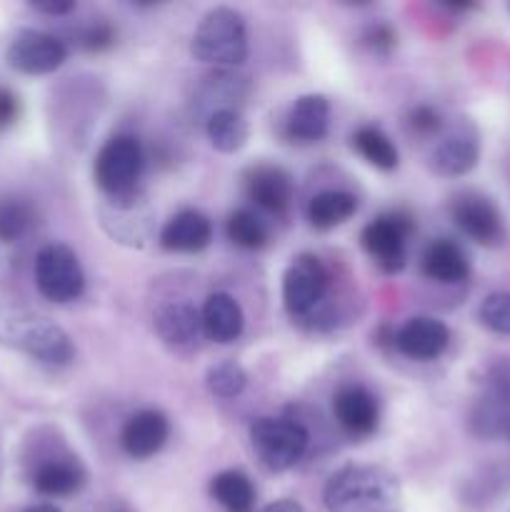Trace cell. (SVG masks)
<instances>
[{
	"mask_svg": "<svg viewBox=\"0 0 510 512\" xmlns=\"http://www.w3.org/2000/svg\"><path fill=\"white\" fill-rule=\"evenodd\" d=\"M100 225L115 243H123L128 248H143L153 235V210L138 190H130L125 195H110L100 205Z\"/></svg>",
	"mask_w": 510,
	"mask_h": 512,
	"instance_id": "ba28073f",
	"label": "cell"
},
{
	"mask_svg": "<svg viewBox=\"0 0 510 512\" xmlns=\"http://www.w3.org/2000/svg\"><path fill=\"white\" fill-rule=\"evenodd\" d=\"M423 273L438 283H460L470 275V260L453 240H433L423 255Z\"/></svg>",
	"mask_w": 510,
	"mask_h": 512,
	"instance_id": "603a6c76",
	"label": "cell"
},
{
	"mask_svg": "<svg viewBox=\"0 0 510 512\" xmlns=\"http://www.w3.org/2000/svg\"><path fill=\"white\" fill-rule=\"evenodd\" d=\"M353 145L373 168L378 170H393L398 168V148L393 140L375 125H363L353 133Z\"/></svg>",
	"mask_w": 510,
	"mask_h": 512,
	"instance_id": "83f0119b",
	"label": "cell"
},
{
	"mask_svg": "<svg viewBox=\"0 0 510 512\" xmlns=\"http://www.w3.org/2000/svg\"><path fill=\"white\" fill-rule=\"evenodd\" d=\"M328 512H400V483L378 465H345L323 490Z\"/></svg>",
	"mask_w": 510,
	"mask_h": 512,
	"instance_id": "6da1fadb",
	"label": "cell"
},
{
	"mask_svg": "<svg viewBox=\"0 0 510 512\" xmlns=\"http://www.w3.org/2000/svg\"><path fill=\"white\" fill-rule=\"evenodd\" d=\"M85 485V470L75 458H48L33 473V488L48 498H65Z\"/></svg>",
	"mask_w": 510,
	"mask_h": 512,
	"instance_id": "ffe728a7",
	"label": "cell"
},
{
	"mask_svg": "<svg viewBox=\"0 0 510 512\" xmlns=\"http://www.w3.org/2000/svg\"><path fill=\"white\" fill-rule=\"evenodd\" d=\"M448 343L450 330L445 328V323L435 318H425V315L410 318L403 328L395 330V348L408 355L410 360H420V363L440 358Z\"/></svg>",
	"mask_w": 510,
	"mask_h": 512,
	"instance_id": "7c38bea8",
	"label": "cell"
},
{
	"mask_svg": "<svg viewBox=\"0 0 510 512\" xmlns=\"http://www.w3.org/2000/svg\"><path fill=\"white\" fill-rule=\"evenodd\" d=\"M205 385H208L210 395L228 400L243 393L245 385H248V373L235 360H223V363L210 365L208 373H205Z\"/></svg>",
	"mask_w": 510,
	"mask_h": 512,
	"instance_id": "4dcf8cb0",
	"label": "cell"
},
{
	"mask_svg": "<svg viewBox=\"0 0 510 512\" xmlns=\"http://www.w3.org/2000/svg\"><path fill=\"white\" fill-rule=\"evenodd\" d=\"M33 8L45 15H68L75 8V3H70V0H48V3H33Z\"/></svg>",
	"mask_w": 510,
	"mask_h": 512,
	"instance_id": "8d00e7d4",
	"label": "cell"
},
{
	"mask_svg": "<svg viewBox=\"0 0 510 512\" xmlns=\"http://www.w3.org/2000/svg\"><path fill=\"white\" fill-rule=\"evenodd\" d=\"M190 53L215 68H235L248 58V28L238 10L228 5L208 10L195 28Z\"/></svg>",
	"mask_w": 510,
	"mask_h": 512,
	"instance_id": "3957f363",
	"label": "cell"
},
{
	"mask_svg": "<svg viewBox=\"0 0 510 512\" xmlns=\"http://www.w3.org/2000/svg\"><path fill=\"white\" fill-rule=\"evenodd\" d=\"M250 200L268 213H283L293 198V178L278 165H258L245 178Z\"/></svg>",
	"mask_w": 510,
	"mask_h": 512,
	"instance_id": "ac0fdd59",
	"label": "cell"
},
{
	"mask_svg": "<svg viewBox=\"0 0 510 512\" xmlns=\"http://www.w3.org/2000/svg\"><path fill=\"white\" fill-rule=\"evenodd\" d=\"M213 240V225L200 210L185 208L175 213L160 230V245L175 253H198Z\"/></svg>",
	"mask_w": 510,
	"mask_h": 512,
	"instance_id": "e0dca14e",
	"label": "cell"
},
{
	"mask_svg": "<svg viewBox=\"0 0 510 512\" xmlns=\"http://www.w3.org/2000/svg\"><path fill=\"white\" fill-rule=\"evenodd\" d=\"M355 210H358V198L353 193L325 190V193L313 195V200L308 203V220L313 228L330 230L335 225L345 223L348 218H353Z\"/></svg>",
	"mask_w": 510,
	"mask_h": 512,
	"instance_id": "484cf974",
	"label": "cell"
},
{
	"mask_svg": "<svg viewBox=\"0 0 510 512\" xmlns=\"http://www.w3.org/2000/svg\"><path fill=\"white\" fill-rule=\"evenodd\" d=\"M480 143L478 135L465 130L445 138L433 153V170L443 178H458V175L470 173L478 165Z\"/></svg>",
	"mask_w": 510,
	"mask_h": 512,
	"instance_id": "44dd1931",
	"label": "cell"
},
{
	"mask_svg": "<svg viewBox=\"0 0 510 512\" xmlns=\"http://www.w3.org/2000/svg\"><path fill=\"white\" fill-rule=\"evenodd\" d=\"M155 333L168 345H190L203 330L200 313L190 303H165L153 315Z\"/></svg>",
	"mask_w": 510,
	"mask_h": 512,
	"instance_id": "7402d4cb",
	"label": "cell"
},
{
	"mask_svg": "<svg viewBox=\"0 0 510 512\" xmlns=\"http://www.w3.org/2000/svg\"><path fill=\"white\" fill-rule=\"evenodd\" d=\"M0 343L45 365H68L75 358V345L70 335L53 320L28 313V310L0 313Z\"/></svg>",
	"mask_w": 510,
	"mask_h": 512,
	"instance_id": "7a4b0ae2",
	"label": "cell"
},
{
	"mask_svg": "<svg viewBox=\"0 0 510 512\" xmlns=\"http://www.w3.org/2000/svg\"><path fill=\"white\" fill-rule=\"evenodd\" d=\"M415 220L408 210H390V213L378 215L363 228V248L368 250L370 258L380 265L385 273H400L405 268V243L413 235Z\"/></svg>",
	"mask_w": 510,
	"mask_h": 512,
	"instance_id": "52a82bcc",
	"label": "cell"
},
{
	"mask_svg": "<svg viewBox=\"0 0 510 512\" xmlns=\"http://www.w3.org/2000/svg\"><path fill=\"white\" fill-rule=\"evenodd\" d=\"M470 428L478 438H495L510 428V365L490 370L480 400L470 415Z\"/></svg>",
	"mask_w": 510,
	"mask_h": 512,
	"instance_id": "8fae6325",
	"label": "cell"
},
{
	"mask_svg": "<svg viewBox=\"0 0 510 512\" xmlns=\"http://www.w3.org/2000/svg\"><path fill=\"white\" fill-rule=\"evenodd\" d=\"M478 320L498 335H510V293H493L480 303Z\"/></svg>",
	"mask_w": 510,
	"mask_h": 512,
	"instance_id": "1f68e13d",
	"label": "cell"
},
{
	"mask_svg": "<svg viewBox=\"0 0 510 512\" xmlns=\"http://www.w3.org/2000/svg\"><path fill=\"white\" fill-rule=\"evenodd\" d=\"M245 90H248L245 78L230 73V68H218L215 73H210L208 78H205L203 88H200V98H198L200 103L208 105V115H205V120H208L213 113H218V110L238 108V100L243 98Z\"/></svg>",
	"mask_w": 510,
	"mask_h": 512,
	"instance_id": "cb8c5ba5",
	"label": "cell"
},
{
	"mask_svg": "<svg viewBox=\"0 0 510 512\" xmlns=\"http://www.w3.org/2000/svg\"><path fill=\"white\" fill-rule=\"evenodd\" d=\"M225 230H228L230 243L238 245V248L243 250H258L268 243V228H265L263 220L248 208H240L235 210V213H230Z\"/></svg>",
	"mask_w": 510,
	"mask_h": 512,
	"instance_id": "f1b7e54d",
	"label": "cell"
},
{
	"mask_svg": "<svg viewBox=\"0 0 510 512\" xmlns=\"http://www.w3.org/2000/svg\"><path fill=\"white\" fill-rule=\"evenodd\" d=\"M210 495L225 512H253L255 488L240 470H223L210 483Z\"/></svg>",
	"mask_w": 510,
	"mask_h": 512,
	"instance_id": "4316f807",
	"label": "cell"
},
{
	"mask_svg": "<svg viewBox=\"0 0 510 512\" xmlns=\"http://www.w3.org/2000/svg\"><path fill=\"white\" fill-rule=\"evenodd\" d=\"M250 443L265 468L285 473L295 468L308 450V433L295 420L258 418L250 425Z\"/></svg>",
	"mask_w": 510,
	"mask_h": 512,
	"instance_id": "277c9868",
	"label": "cell"
},
{
	"mask_svg": "<svg viewBox=\"0 0 510 512\" xmlns=\"http://www.w3.org/2000/svg\"><path fill=\"white\" fill-rule=\"evenodd\" d=\"M508 435H510V428H508Z\"/></svg>",
	"mask_w": 510,
	"mask_h": 512,
	"instance_id": "ab89813d",
	"label": "cell"
},
{
	"mask_svg": "<svg viewBox=\"0 0 510 512\" xmlns=\"http://www.w3.org/2000/svg\"><path fill=\"white\" fill-rule=\"evenodd\" d=\"M200 320H203V333L215 343H233L240 338L245 325L238 300L228 293L210 295L200 310Z\"/></svg>",
	"mask_w": 510,
	"mask_h": 512,
	"instance_id": "d6986e66",
	"label": "cell"
},
{
	"mask_svg": "<svg viewBox=\"0 0 510 512\" xmlns=\"http://www.w3.org/2000/svg\"><path fill=\"white\" fill-rule=\"evenodd\" d=\"M205 133L218 153H238L248 143V120L238 108L218 110L205 120Z\"/></svg>",
	"mask_w": 510,
	"mask_h": 512,
	"instance_id": "d4e9b609",
	"label": "cell"
},
{
	"mask_svg": "<svg viewBox=\"0 0 510 512\" xmlns=\"http://www.w3.org/2000/svg\"><path fill=\"white\" fill-rule=\"evenodd\" d=\"M8 65L23 75H48L68 60V48L43 30H20L8 45Z\"/></svg>",
	"mask_w": 510,
	"mask_h": 512,
	"instance_id": "30bf717a",
	"label": "cell"
},
{
	"mask_svg": "<svg viewBox=\"0 0 510 512\" xmlns=\"http://www.w3.org/2000/svg\"><path fill=\"white\" fill-rule=\"evenodd\" d=\"M140 170H143V148L133 135H113L95 155V183L103 193L125 195L138 190Z\"/></svg>",
	"mask_w": 510,
	"mask_h": 512,
	"instance_id": "8992f818",
	"label": "cell"
},
{
	"mask_svg": "<svg viewBox=\"0 0 510 512\" xmlns=\"http://www.w3.org/2000/svg\"><path fill=\"white\" fill-rule=\"evenodd\" d=\"M258 512H303V505L295 503V500L285 498V500H275V503H268Z\"/></svg>",
	"mask_w": 510,
	"mask_h": 512,
	"instance_id": "74e56055",
	"label": "cell"
},
{
	"mask_svg": "<svg viewBox=\"0 0 510 512\" xmlns=\"http://www.w3.org/2000/svg\"><path fill=\"white\" fill-rule=\"evenodd\" d=\"M113 28H110V25H105V23H98V25H93V28H88L83 33V45L88 50H103V48H108L110 43H113Z\"/></svg>",
	"mask_w": 510,
	"mask_h": 512,
	"instance_id": "e575fe53",
	"label": "cell"
},
{
	"mask_svg": "<svg viewBox=\"0 0 510 512\" xmlns=\"http://www.w3.org/2000/svg\"><path fill=\"white\" fill-rule=\"evenodd\" d=\"M25 512H60L58 508H55V505H48V503H43V505H33V508H28Z\"/></svg>",
	"mask_w": 510,
	"mask_h": 512,
	"instance_id": "f35d334b",
	"label": "cell"
},
{
	"mask_svg": "<svg viewBox=\"0 0 510 512\" xmlns=\"http://www.w3.org/2000/svg\"><path fill=\"white\" fill-rule=\"evenodd\" d=\"M328 270L315 255H298L283 275V303L293 318H305L328 290Z\"/></svg>",
	"mask_w": 510,
	"mask_h": 512,
	"instance_id": "9c48e42d",
	"label": "cell"
},
{
	"mask_svg": "<svg viewBox=\"0 0 510 512\" xmlns=\"http://www.w3.org/2000/svg\"><path fill=\"white\" fill-rule=\"evenodd\" d=\"M35 285L50 303H70L85 290V275L80 260L68 245H45L35 258Z\"/></svg>",
	"mask_w": 510,
	"mask_h": 512,
	"instance_id": "5b68a950",
	"label": "cell"
},
{
	"mask_svg": "<svg viewBox=\"0 0 510 512\" xmlns=\"http://www.w3.org/2000/svg\"><path fill=\"white\" fill-rule=\"evenodd\" d=\"M408 123L415 133L420 135H433L438 133L443 120H440V113L433 108V105H415L408 115Z\"/></svg>",
	"mask_w": 510,
	"mask_h": 512,
	"instance_id": "d6a6232c",
	"label": "cell"
},
{
	"mask_svg": "<svg viewBox=\"0 0 510 512\" xmlns=\"http://www.w3.org/2000/svg\"><path fill=\"white\" fill-rule=\"evenodd\" d=\"M18 113H20V105L13 90L0 88V130L13 125L15 118H18Z\"/></svg>",
	"mask_w": 510,
	"mask_h": 512,
	"instance_id": "d590c367",
	"label": "cell"
},
{
	"mask_svg": "<svg viewBox=\"0 0 510 512\" xmlns=\"http://www.w3.org/2000/svg\"><path fill=\"white\" fill-rule=\"evenodd\" d=\"M365 43H368L370 50H375V53L388 55L390 50H393V45H395L393 28H390V25H385V23L370 25L368 33H365Z\"/></svg>",
	"mask_w": 510,
	"mask_h": 512,
	"instance_id": "836d02e7",
	"label": "cell"
},
{
	"mask_svg": "<svg viewBox=\"0 0 510 512\" xmlns=\"http://www.w3.org/2000/svg\"><path fill=\"white\" fill-rule=\"evenodd\" d=\"M333 413L340 428L348 430L350 435H358V438L375 433V428H378V400L363 385L350 383L338 388V393L333 395Z\"/></svg>",
	"mask_w": 510,
	"mask_h": 512,
	"instance_id": "4fadbf2b",
	"label": "cell"
},
{
	"mask_svg": "<svg viewBox=\"0 0 510 512\" xmlns=\"http://www.w3.org/2000/svg\"><path fill=\"white\" fill-rule=\"evenodd\" d=\"M33 205L23 198H0V243H15L33 225Z\"/></svg>",
	"mask_w": 510,
	"mask_h": 512,
	"instance_id": "f546056e",
	"label": "cell"
},
{
	"mask_svg": "<svg viewBox=\"0 0 510 512\" xmlns=\"http://www.w3.org/2000/svg\"><path fill=\"white\" fill-rule=\"evenodd\" d=\"M330 103L325 95H300L285 118V135L293 143H318L328 135Z\"/></svg>",
	"mask_w": 510,
	"mask_h": 512,
	"instance_id": "2e32d148",
	"label": "cell"
},
{
	"mask_svg": "<svg viewBox=\"0 0 510 512\" xmlns=\"http://www.w3.org/2000/svg\"><path fill=\"white\" fill-rule=\"evenodd\" d=\"M170 435V423L160 410H140L128 423L123 425L120 433V445L125 453L135 460H148L165 445Z\"/></svg>",
	"mask_w": 510,
	"mask_h": 512,
	"instance_id": "9a60e30c",
	"label": "cell"
},
{
	"mask_svg": "<svg viewBox=\"0 0 510 512\" xmlns=\"http://www.w3.org/2000/svg\"><path fill=\"white\" fill-rule=\"evenodd\" d=\"M453 220L470 240L480 245H495L503 238V220L498 208L483 195H463L455 200Z\"/></svg>",
	"mask_w": 510,
	"mask_h": 512,
	"instance_id": "5bb4252c",
	"label": "cell"
}]
</instances>
